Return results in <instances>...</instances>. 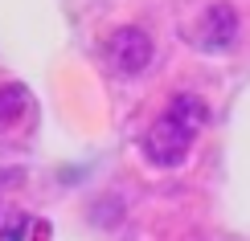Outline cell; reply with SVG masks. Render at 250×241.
Returning a JSON list of instances; mask_svg holds the SVG:
<instances>
[{
    "label": "cell",
    "instance_id": "cell-3",
    "mask_svg": "<svg viewBox=\"0 0 250 241\" xmlns=\"http://www.w3.org/2000/svg\"><path fill=\"white\" fill-rule=\"evenodd\" d=\"M238 13L230 4H209L201 13V25H197V45L205 54H230L238 45Z\"/></svg>",
    "mask_w": 250,
    "mask_h": 241
},
{
    "label": "cell",
    "instance_id": "cell-1",
    "mask_svg": "<svg viewBox=\"0 0 250 241\" xmlns=\"http://www.w3.org/2000/svg\"><path fill=\"white\" fill-rule=\"evenodd\" d=\"M152 54H156L152 37L144 29H135V25H123V29H115L107 37V61H111V70L119 78H140L152 66Z\"/></svg>",
    "mask_w": 250,
    "mask_h": 241
},
{
    "label": "cell",
    "instance_id": "cell-4",
    "mask_svg": "<svg viewBox=\"0 0 250 241\" xmlns=\"http://www.w3.org/2000/svg\"><path fill=\"white\" fill-rule=\"evenodd\" d=\"M168 119H176L181 127H189V131H197V127H205V119H209V111H205V102L197 98V94H172V102H168Z\"/></svg>",
    "mask_w": 250,
    "mask_h": 241
},
{
    "label": "cell",
    "instance_id": "cell-5",
    "mask_svg": "<svg viewBox=\"0 0 250 241\" xmlns=\"http://www.w3.org/2000/svg\"><path fill=\"white\" fill-rule=\"evenodd\" d=\"M25 111H29V90H25V86H17V82L0 86V127L17 123Z\"/></svg>",
    "mask_w": 250,
    "mask_h": 241
},
{
    "label": "cell",
    "instance_id": "cell-6",
    "mask_svg": "<svg viewBox=\"0 0 250 241\" xmlns=\"http://www.w3.org/2000/svg\"><path fill=\"white\" fill-rule=\"evenodd\" d=\"M25 233H29V217H25V213H17L13 221L0 229V241H25Z\"/></svg>",
    "mask_w": 250,
    "mask_h": 241
},
{
    "label": "cell",
    "instance_id": "cell-2",
    "mask_svg": "<svg viewBox=\"0 0 250 241\" xmlns=\"http://www.w3.org/2000/svg\"><path fill=\"white\" fill-rule=\"evenodd\" d=\"M193 135H197V131L181 127V123L168 119V114H160V119L148 127V135H144V155H148L156 167H176L185 155H189Z\"/></svg>",
    "mask_w": 250,
    "mask_h": 241
}]
</instances>
